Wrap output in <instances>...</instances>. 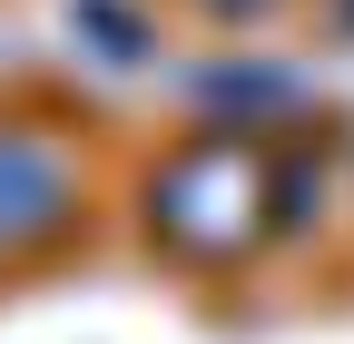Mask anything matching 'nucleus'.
<instances>
[{
  "label": "nucleus",
  "mask_w": 354,
  "mask_h": 344,
  "mask_svg": "<svg viewBox=\"0 0 354 344\" xmlns=\"http://www.w3.org/2000/svg\"><path fill=\"white\" fill-rule=\"evenodd\" d=\"M148 227H158V246L197 256V266H227L276 227V167L246 138H197L148 178Z\"/></svg>",
  "instance_id": "obj_1"
},
{
  "label": "nucleus",
  "mask_w": 354,
  "mask_h": 344,
  "mask_svg": "<svg viewBox=\"0 0 354 344\" xmlns=\"http://www.w3.org/2000/svg\"><path fill=\"white\" fill-rule=\"evenodd\" d=\"M69 207H79V178L50 138H0V246L50 236Z\"/></svg>",
  "instance_id": "obj_2"
},
{
  "label": "nucleus",
  "mask_w": 354,
  "mask_h": 344,
  "mask_svg": "<svg viewBox=\"0 0 354 344\" xmlns=\"http://www.w3.org/2000/svg\"><path fill=\"white\" fill-rule=\"evenodd\" d=\"M187 99H197V108H216V118H286L305 89H295L276 59H216V69H197V79H187Z\"/></svg>",
  "instance_id": "obj_3"
},
{
  "label": "nucleus",
  "mask_w": 354,
  "mask_h": 344,
  "mask_svg": "<svg viewBox=\"0 0 354 344\" xmlns=\"http://www.w3.org/2000/svg\"><path fill=\"white\" fill-rule=\"evenodd\" d=\"M207 10H227V20H246V10H266V0H207Z\"/></svg>",
  "instance_id": "obj_4"
}]
</instances>
